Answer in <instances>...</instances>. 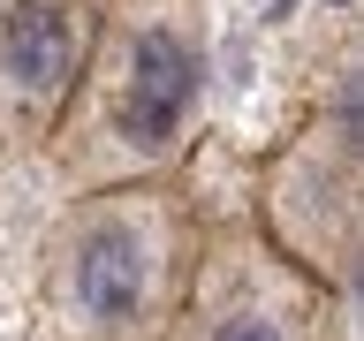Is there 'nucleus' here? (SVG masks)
Segmentation results:
<instances>
[{"mask_svg":"<svg viewBox=\"0 0 364 341\" xmlns=\"http://www.w3.org/2000/svg\"><path fill=\"white\" fill-rule=\"evenodd\" d=\"M198 341H304L296 318V266L258 243H220L198 258Z\"/></svg>","mask_w":364,"mask_h":341,"instance_id":"39448f33","label":"nucleus"},{"mask_svg":"<svg viewBox=\"0 0 364 341\" xmlns=\"http://www.w3.org/2000/svg\"><path fill=\"white\" fill-rule=\"evenodd\" d=\"M190 250H198V220L175 182L91 190V197H68L61 227H53L46 288L76 334L144 341L198 266Z\"/></svg>","mask_w":364,"mask_h":341,"instance_id":"f03ea898","label":"nucleus"},{"mask_svg":"<svg viewBox=\"0 0 364 341\" xmlns=\"http://www.w3.org/2000/svg\"><path fill=\"white\" fill-rule=\"evenodd\" d=\"M107 0H0V152H38L99 45Z\"/></svg>","mask_w":364,"mask_h":341,"instance_id":"20e7f679","label":"nucleus"},{"mask_svg":"<svg viewBox=\"0 0 364 341\" xmlns=\"http://www.w3.org/2000/svg\"><path fill=\"white\" fill-rule=\"evenodd\" d=\"M205 107V16L198 0H107L99 45L38 152L68 197L167 182Z\"/></svg>","mask_w":364,"mask_h":341,"instance_id":"f257e3e1","label":"nucleus"},{"mask_svg":"<svg viewBox=\"0 0 364 341\" xmlns=\"http://www.w3.org/2000/svg\"><path fill=\"white\" fill-rule=\"evenodd\" d=\"M258 205L281 258L334 288H357V107H334L266 159Z\"/></svg>","mask_w":364,"mask_h":341,"instance_id":"7ed1b4c3","label":"nucleus"}]
</instances>
